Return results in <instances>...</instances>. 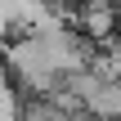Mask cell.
Returning <instances> with one entry per match:
<instances>
[{"label":"cell","mask_w":121,"mask_h":121,"mask_svg":"<svg viewBox=\"0 0 121 121\" xmlns=\"http://www.w3.org/2000/svg\"><path fill=\"white\" fill-rule=\"evenodd\" d=\"M72 27L81 31V40H94V45H108L121 31V9L112 0H81L76 13H72Z\"/></svg>","instance_id":"cell-1"},{"label":"cell","mask_w":121,"mask_h":121,"mask_svg":"<svg viewBox=\"0 0 121 121\" xmlns=\"http://www.w3.org/2000/svg\"><path fill=\"white\" fill-rule=\"evenodd\" d=\"M94 76L121 81V36H112V40L103 45V54H94Z\"/></svg>","instance_id":"cell-2"},{"label":"cell","mask_w":121,"mask_h":121,"mask_svg":"<svg viewBox=\"0 0 121 121\" xmlns=\"http://www.w3.org/2000/svg\"><path fill=\"white\" fill-rule=\"evenodd\" d=\"M18 121H72V112L63 108V103H54V99H36V103H27Z\"/></svg>","instance_id":"cell-3"},{"label":"cell","mask_w":121,"mask_h":121,"mask_svg":"<svg viewBox=\"0 0 121 121\" xmlns=\"http://www.w3.org/2000/svg\"><path fill=\"white\" fill-rule=\"evenodd\" d=\"M0 90H9V76H4V67H0Z\"/></svg>","instance_id":"cell-4"}]
</instances>
